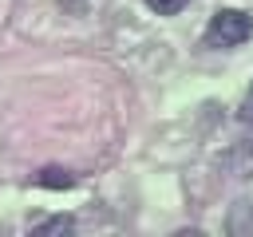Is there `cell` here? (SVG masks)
Wrapping results in <instances>:
<instances>
[{
	"label": "cell",
	"mask_w": 253,
	"mask_h": 237,
	"mask_svg": "<svg viewBox=\"0 0 253 237\" xmlns=\"http://www.w3.org/2000/svg\"><path fill=\"white\" fill-rule=\"evenodd\" d=\"M225 229H229L233 237H253V198L233 201V209H229V217H225Z\"/></svg>",
	"instance_id": "obj_2"
},
{
	"label": "cell",
	"mask_w": 253,
	"mask_h": 237,
	"mask_svg": "<svg viewBox=\"0 0 253 237\" xmlns=\"http://www.w3.org/2000/svg\"><path fill=\"white\" fill-rule=\"evenodd\" d=\"M71 229H75V217H71V213H55V217H47V221H40V225H36V233H40V237L71 233Z\"/></svg>",
	"instance_id": "obj_4"
},
{
	"label": "cell",
	"mask_w": 253,
	"mask_h": 237,
	"mask_svg": "<svg viewBox=\"0 0 253 237\" xmlns=\"http://www.w3.org/2000/svg\"><path fill=\"white\" fill-rule=\"evenodd\" d=\"M32 182L43 186V190H71V186H75V174H71V170H59V166H43Z\"/></svg>",
	"instance_id": "obj_3"
},
{
	"label": "cell",
	"mask_w": 253,
	"mask_h": 237,
	"mask_svg": "<svg viewBox=\"0 0 253 237\" xmlns=\"http://www.w3.org/2000/svg\"><path fill=\"white\" fill-rule=\"evenodd\" d=\"M233 170H237V178H253V138L241 142V150L233 154Z\"/></svg>",
	"instance_id": "obj_5"
},
{
	"label": "cell",
	"mask_w": 253,
	"mask_h": 237,
	"mask_svg": "<svg viewBox=\"0 0 253 237\" xmlns=\"http://www.w3.org/2000/svg\"><path fill=\"white\" fill-rule=\"evenodd\" d=\"M237 118H241V122H253V87L245 91V99H241V111H237Z\"/></svg>",
	"instance_id": "obj_7"
},
{
	"label": "cell",
	"mask_w": 253,
	"mask_h": 237,
	"mask_svg": "<svg viewBox=\"0 0 253 237\" xmlns=\"http://www.w3.org/2000/svg\"><path fill=\"white\" fill-rule=\"evenodd\" d=\"M55 4H59V8H67V12H75V16L87 8V0H55Z\"/></svg>",
	"instance_id": "obj_8"
},
{
	"label": "cell",
	"mask_w": 253,
	"mask_h": 237,
	"mask_svg": "<svg viewBox=\"0 0 253 237\" xmlns=\"http://www.w3.org/2000/svg\"><path fill=\"white\" fill-rule=\"evenodd\" d=\"M253 36V16L241 12V8H217L206 24V36L202 43L206 47H237Z\"/></svg>",
	"instance_id": "obj_1"
},
{
	"label": "cell",
	"mask_w": 253,
	"mask_h": 237,
	"mask_svg": "<svg viewBox=\"0 0 253 237\" xmlns=\"http://www.w3.org/2000/svg\"><path fill=\"white\" fill-rule=\"evenodd\" d=\"M186 4H190V0H146V8L158 12V16H178Z\"/></svg>",
	"instance_id": "obj_6"
}]
</instances>
